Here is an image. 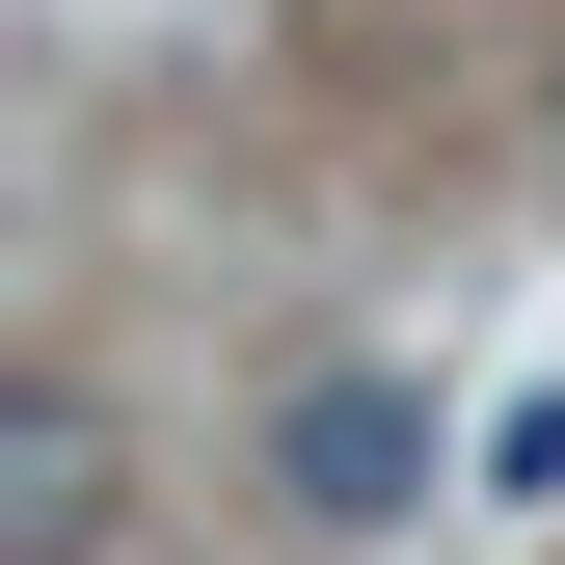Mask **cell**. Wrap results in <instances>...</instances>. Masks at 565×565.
<instances>
[{"label":"cell","instance_id":"obj_1","mask_svg":"<svg viewBox=\"0 0 565 565\" xmlns=\"http://www.w3.org/2000/svg\"><path fill=\"white\" fill-rule=\"evenodd\" d=\"M82 539H108V404L28 377V404H0V565H82Z\"/></svg>","mask_w":565,"mask_h":565},{"label":"cell","instance_id":"obj_2","mask_svg":"<svg viewBox=\"0 0 565 565\" xmlns=\"http://www.w3.org/2000/svg\"><path fill=\"white\" fill-rule=\"evenodd\" d=\"M269 484H297V512H350V539H377L404 484H431V404H404V377H323L297 431H269Z\"/></svg>","mask_w":565,"mask_h":565}]
</instances>
